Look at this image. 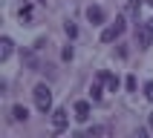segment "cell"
Wrapping results in <instances>:
<instances>
[{
	"instance_id": "5",
	"label": "cell",
	"mask_w": 153,
	"mask_h": 138,
	"mask_svg": "<svg viewBox=\"0 0 153 138\" xmlns=\"http://www.w3.org/2000/svg\"><path fill=\"white\" fill-rule=\"evenodd\" d=\"M12 52H15L12 37H0V60H9V58H12Z\"/></svg>"
},
{
	"instance_id": "17",
	"label": "cell",
	"mask_w": 153,
	"mask_h": 138,
	"mask_svg": "<svg viewBox=\"0 0 153 138\" xmlns=\"http://www.w3.org/2000/svg\"><path fill=\"white\" fill-rule=\"evenodd\" d=\"M61 58H64V60H72V46H67V49L61 52Z\"/></svg>"
},
{
	"instance_id": "13",
	"label": "cell",
	"mask_w": 153,
	"mask_h": 138,
	"mask_svg": "<svg viewBox=\"0 0 153 138\" xmlns=\"http://www.w3.org/2000/svg\"><path fill=\"white\" fill-rule=\"evenodd\" d=\"M145 98L153 104V81H147V84H145Z\"/></svg>"
},
{
	"instance_id": "14",
	"label": "cell",
	"mask_w": 153,
	"mask_h": 138,
	"mask_svg": "<svg viewBox=\"0 0 153 138\" xmlns=\"http://www.w3.org/2000/svg\"><path fill=\"white\" fill-rule=\"evenodd\" d=\"M124 86H127L130 92H136V86H139V81H136V78H133V75H130L127 81H124Z\"/></svg>"
},
{
	"instance_id": "8",
	"label": "cell",
	"mask_w": 153,
	"mask_h": 138,
	"mask_svg": "<svg viewBox=\"0 0 153 138\" xmlns=\"http://www.w3.org/2000/svg\"><path fill=\"white\" fill-rule=\"evenodd\" d=\"M75 118L78 121H87V118H90V104H87V101H78L75 104Z\"/></svg>"
},
{
	"instance_id": "1",
	"label": "cell",
	"mask_w": 153,
	"mask_h": 138,
	"mask_svg": "<svg viewBox=\"0 0 153 138\" xmlns=\"http://www.w3.org/2000/svg\"><path fill=\"white\" fill-rule=\"evenodd\" d=\"M32 95H35V106H38V109H41L43 115H46V112L52 109V89H49L46 84H38Z\"/></svg>"
},
{
	"instance_id": "15",
	"label": "cell",
	"mask_w": 153,
	"mask_h": 138,
	"mask_svg": "<svg viewBox=\"0 0 153 138\" xmlns=\"http://www.w3.org/2000/svg\"><path fill=\"white\" fill-rule=\"evenodd\" d=\"M64 32H67L69 37H75V34H78V29H75V26H72V23L67 20V23H64Z\"/></svg>"
},
{
	"instance_id": "12",
	"label": "cell",
	"mask_w": 153,
	"mask_h": 138,
	"mask_svg": "<svg viewBox=\"0 0 153 138\" xmlns=\"http://www.w3.org/2000/svg\"><path fill=\"white\" fill-rule=\"evenodd\" d=\"M20 20H32V6H20Z\"/></svg>"
},
{
	"instance_id": "19",
	"label": "cell",
	"mask_w": 153,
	"mask_h": 138,
	"mask_svg": "<svg viewBox=\"0 0 153 138\" xmlns=\"http://www.w3.org/2000/svg\"><path fill=\"white\" fill-rule=\"evenodd\" d=\"M150 127H153V115H150Z\"/></svg>"
},
{
	"instance_id": "9",
	"label": "cell",
	"mask_w": 153,
	"mask_h": 138,
	"mask_svg": "<svg viewBox=\"0 0 153 138\" xmlns=\"http://www.w3.org/2000/svg\"><path fill=\"white\" fill-rule=\"evenodd\" d=\"M12 118H15V121H26V118H29V109L20 106V104H15V106H12Z\"/></svg>"
},
{
	"instance_id": "3",
	"label": "cell",
	"mask_w": 153,
	"mask_h": 138,
	"mask_svg": "<svg viewBox=\"0 0 153 138\" xmlns=\"http://www.w3.org/2000/svg\"><path fill=\"white\" fill-rule=\"evenodd\" d=\"M150 34H153L150 26L136 20V43H139V49H150Z\"/></svg>"
},
{
	"instance_id": "10",
	"label": "cell",
	"mask_w": 153,
	"mask_h": 138,
	"mask_svg": "<svg viewBox=\"0 0 153 138\" xmlns=\"http://www.w3.org/2000/svg\"><path fill=\"white\" fill-rule=\"evenodd\" d=\"M93 135H110V129H107V127H90L84 132V138H93Z\"/></svg>"
},
{
	"instance_id": "2",
	"label": "cell",
	"mask_w": 153,
	"mask_h": 138,
	"mask_svg": "<svg viewBox=\"0 0 153 138\" xmlns=\"http://www.w3.org/2000/svg\"><path fill=\"white\" fill-rule=\"evenodd\" d=\"M121 34H124V15H119V17H116V23H110L101 32V40L104 43H113L116 37H121Z\"/></svg>"
},
{
	"instance_id": "4",
	"label": "cell",
	"mask_w": 153,
	"mask_h": 138,
	"mask_svg": "<svg viewBox=\"0 0 153 138\" xmlns=\"http://www.w3.org/2000/svg\"><path fill=\"white\" fill-rule=\"evenodd\" d=\"M67 124H69V112L67 109H55L52 112V129H55V132L67 129Z\"/></svg>"
},
{
	"instance_id": "18",
	"label": "cell",
	"mask_w": 153,
	"mask_h": 138,
	"mask_svg": "<svg viewBox=\"0 0 153 138\" xmlns=\"http://www.w3.org/2000/svg\"><path fill=\"white\" fill-rule=\"evenodd\" d=\"M147 26H150V29H153V20H147Z\"/></svg>"
},
{
	"instance_id": "7",
	"label": "cell",
	"mask_w": 153,
	"mask_h": 138,
	"mask_svg": "<svg viewBox=\"0 0 153 138\" xmlns=\"http://www.w3.org/2000/svg\"><path fill=\"white\" fill-rule=\"evenodd\" d=\"M98 81H101V84H107V89H110V92H116V89H119V78L110 75V72H98Z\"/></svg>"
},
{
	"instance_id": "16",
	"label": "cell",
	"mask_w": 153,
	"mask_h": 138,
	"mask_svg": "<svg viewBox=\"0 0 153 138\" xmlns=\"http://www.w3.org/2000/svg\"><path fill=\"white\" fill-rule=\"evenodd\" d=\"M127 6L136 12V17H139V9H142V0H127Z\"/></svg>"
},
{
	"instance_id": "11",
	"label": "cell",
	"mask_w": 153,
	"mask_h": 138,
	"mask_svg": "<svg viewBox=\"0 0 153 138\" xmlns=\"http://www.w3.org/2000/svg\"><path fill=\"white\" fill-rule=\"evenodd\" d=\"M90 95H93V101H101V81H95L90 86Z\"/></svg>"
},
{
	"instance_id": "6",
	"label": "cell",
	"mask_w": 153,
	"mask_h": 138,
	"mask_svg": "<svg viewBox=\"0 0 153 138\" xmlns=\"http://www.w3.org/2000/svg\"><path fill=\"white\" fill-rule=\"evenodd\" d=\"M104 17H107V15H104L101 6H90V9H87V20H90V23H104Z\"/></svg>"
}]
</instances>
